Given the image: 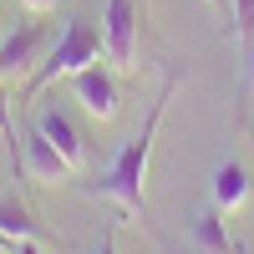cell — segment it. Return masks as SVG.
Listing matches in <instances>:
<instances>
[{
  "label": "cell",
  "instance_id": "6da1fadb",
  "mask_svg": "<svg viewBox=\"0 0 254 254\" xmlns=\"http://www.w3.org/2000/svg\"><path fill=\"white\" fill-rule=\"evenodd\" d=\"M178 92V71L158 87V97H153V107H147V117H142V127H137V137L122 147V153L112 158V168L107 173H97L87 188L92 193H102V198H112L117 208H122V219H137L142 214V183H147V158H153V142H158V122H163V107H168V97Z\"/></svg>",
  "mask_w": 254,
  "mask_h": 254
},
{
  "label": "cell",
  "instance_id": "7a4b0ae2",
  "mask_svg": "<svg viewBox=\"0 0 254 254\" xmlns=\"http://www.w3.org/2000/svg\"><path fill=\"white\" fill-rule=\"evenodd\" d=\"M102 56H107V46H102V31L92 26V20H66V26H61V36L51 41V51L41 56V66L31 71L26 97L46 92L51 81H61V76H76L81 66H92V61H102Z\"/></svg>",
  "mask_w": 254,
  "mask_h": 254
},
{
  "label": "cell",
  "instance_id": "3957f363",
  "mask_svg": "<svg viewBox=\"0 0 254 254\" xmlns=\"http://www.w3.org/2000/svg\"><path fill=\"white\" fill-rule=\"evenodd\" d=\"M137 31H142L137 0H102V46H107L112 66L122 71L137 66Z\"/></svg>",
  "mask_w": 254,
  "mask_h": 254
},
{
  "label": "cell",
  "instance_id": "277c9868",
  "mask_svg": "<svg viewBox=\"0 0 254 254\" xmlns=\"http://www.w3.org/2000/svg\"><path fill=\"white\" fill-rule=\"evenodd\" d=\"M46 56V26L41 20H26L15 26L5 41H0V81H15V76H31Z\"/></svg>",
  "mask_w": 254,
  "mask_h": 254
},
{
  "label": "cell",
  "instance_id": "5b68a950",
  "mask_svg": "<svg viewBox=\"0 0 254 254\" xmlns=\"http://www.w3.org/2000/svg\"><path fill=\"white\" fill-rule=\"evenodd\" d=\"M71 92H76V102H81L97 122H112V117H117V81H112V71L102 66V61H92V66H81V71L71 76Z\"/></svg>",
  "mask_w": 254,
  "mask_h": 254
},
{
  "label": "cell",
  "instance_id": "8992f818",
  "mask_svg": "<svg viewBox=\"0 0 254 254\" xmlns=\"http://www.w3.org/2000/svg\"><path fill=\"white\" fill-rule=\"evenodd\" d=\"M36 132L46 137V142L56 147V153H61V158H66V163L76 168V173H81V163H87V142H81L76 122H71L66 112H61V107H41V112H36Z\"/></svg>",
  "mask_w": 254,
  "mask_h": 254
},
{
  "label": "cell",
  "instance_id": "52a82bcc",
  "mask_svg": "<svg viewBox=\"0 0 254 254\" xmlns=\"http://www.w3.org/2000/svg\"><path fill=\"white\" fill-rule=\"evenodd\" d=\"M20 173H26L31 183H61V178H71L76 168L61 158L41 132H31V137H26V153H20Z\"/></svg>",
  "mask_w": 254,
  "mask_h": 254
},
{
  "label": "cell",
  "instance_id": "ba28073f",
  "mask_svg": "<svg viewBox=\"0 0 254 254\" xmlns=\"http://www.w3.org/2000/svg\"><path fill=\"white\" fill-rule=\"evenodd\" d=\"M188 254H239V244L229 239V229H224V208L208 203L203 214L193 219V249Z\"/></svg>",
  "mask_w": 254,
  "mask_h": 254
},
{
  "label": "cell",
  "instance_id": "9c48e42d",
  "mask_svg": "<svg viewBox=\"0 0 254 254\" xmlns=\"http://www.w3.org/2000/svg\"><path fill=\"white\" fill-rule=\"evenodd\" d=\"M244 198H249V168L244 163H219L214 168V208L234 214V208H244Z\"/></svg>",
  "mask_w": 254,
  "mask_h": 254
},
{
  "label": "cell",
  "instance_id": "30bf717a",
  "mask_svg": "<svg viewBox=\"0 0 254 254\" xmlns=\"http://www.w3.org/2000/svg\"><path fill=\"white\" fill-rule=\"evenodd\" d=\"M0 234L10 244H20V239H46V229L36 224V214L20 198H0Z\"/></svg>",
  "mask_w": 254,
  "mask_h": 254
},
{
  "label": "cell",
  "instance_id": "8fae6325",
  "mask_svg": "<svg viewBox=\"0 0 254 254\" xmlns=\"http://www.w3.org/2000/svg\"><path fill=\"white\" fill-rule=\"evenodd\" d=\"M0 137H5V147H10V168H15V178H20V142H15V122H10V92H5V81H0Z\"/></svg>",
  "mask_w": 254,
  "mask_h": 254
},
{
  "label": "cell",
  "instance_id": "7c38bea8",
  "mask_svg": "<svg viewBox=\"0 0 254 254\" xmlns=\"http://www.w3.org/2000/svg\"><path fill=\"white\" fill-rule=\"evenodd\" d=\"M234 31L254 41V0H234Z\"/></svg>",
  "mask_w": 254,
  "mask_h": 254
},
{
  "label": "cell",
  "instance_id": "4fadbf2b",
  "mask_svg": "<svg viewBox=\"0 0 254 254\" xmlns=\"http://www.w3.org/2000/svg\"><path fill=\"white\" fill-rule=\"evenodd\" d=\"M92 254H117V234H112V229H107V234H102V244H97Z\"/></svg>",
  "mask_w": 254,
  "mask_h": 254
},
{
  "label": "cell",
  "instance_id": "5bb4252c",
  "mask_svg": "<svg viewBox=\"0 0 254 254\" xmlns=\"http://www.w3.org/2000/svg\"><path fill=\"white\" fill-rule=\"evenodd\" d=\"M26 10H36V15H46V10H56V0H20Z\"/></svg>",
  "mask_w": 254,
  "mask_h": 254
},
{
  "label": "cell",
  "instance_id": "9a60e30c",
  "mask_svg": "<svg viewBox=\"0 0 254 254\" xmlns=\"http://www.w3.org/2000/svg\"><path fill=\"white\" fill-rule=\"evenodd\" d=\"M208 5H214V10H219V20H224V15H229V20H234V0H208Z\"/></svg>",
  "mask_w": 254,
  "mask_h": 254
},
{
  "label": "cell",
  "instance_id": "2e32d148",
  "mask_svg": "<svg viewBox=\"0 0 254 254\" xmlns=\"http://www.w3.org/2000/svg\"><path fill=\"white\" fill-rule=\"evenodd\" d=\"M15 254H41V239H20V244H15Z\"/></svg>",
  "mask_w": 254,
  "mask_h": 254
},
{
  "label": "cell",
  "instance_id": "e0dca14e",
  "mask_svg": "<svg viewBox=\"0 0 254 254\" xmlns=\"http://www.w3.org/2000/svg\"><path fill=\"white\" fill-rule=\"evenodd\" d=\"M249 97H254V41H249Z\"/></svg>",
  "mask_w": 254,
  "mask_h": 254
},
{
  "label": "cell",
  "instance_id": "ac0fdd59",
  "mask_svg": "<svg viewBox=\"0 0 254 254\" xmlns=\"http://www.w3.org/2000/svg\"><path fill=\"white\" fill-rule=\"evenodd\" d=\"M0 244H10V239H5V234H0Z\"/></svg>",
  "mask_w": 254,
  "mask_h": 254
},
{
  "label": "cell",
  "instance_id": "d6986e66",
  "mask_svg": "<svg viewBox=\"0 0 254 254\" xmlns=\"http://www.w3.org/2000/svg\"><path fill=\"white\" fill-rule=\"evenodd\" d=\"M0 254H5V244H0Z\"/></svg>",
  "mask_w": 254,
  "mask_h": 254
}]
</instances>
